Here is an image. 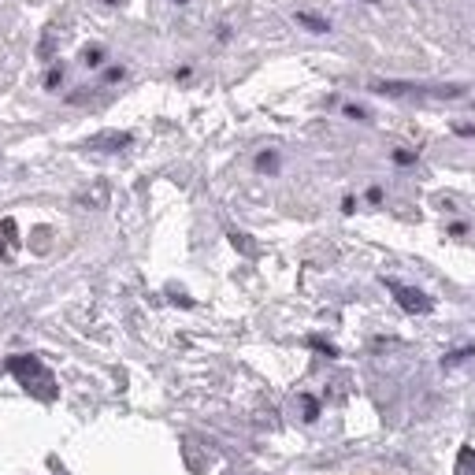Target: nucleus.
I'll return each mask as SVG.
<instances>
[{
  "label": "nucleus",
  "instance_id": "obj_4",
  "mask_svg": "<svg viewBox=\"0 0 475 475\" xmlns=\"http://www.w3.org/2000/svg\"><path fill=\"white\" fill-rule=\"evenodd\" d=\"M294 19L305 26V30H315V34H327V30H331V22H323L320 15H308V11H297Z\"/></svg>",
  "mask_w": 475,
  "mask_h": 475
},
{
  "label": "nucleus",
  "instance_id": "obj_5",
  "mask_svg": "<svg viewBox=\"0 0 475 475\" xmlns=\"http://www.w3.org/2000/svg\"><path fill=\"white\" fill-rule=\"evenodd\" d=\"M130 138L126 134H100L93 145H97V149H123V145H126Z\"/></svg>",
  "mask_w": 475,
  "mask_h": 475
},
{
  "label": "nucleus",
  "instance_id": "obj_1",
  "mask_svg": "<svg viewBox=\"0 0 475 475\" xmlns=\"http://www.w3.org/2000/svg\"><path fill=\"white\" fill-rule=\"evenodd\" d=\"M382 97H460V86H412V82H375Z\"/></svg>",
  "mask_w": 475,
  "mask_h": 475
},
{
  "label": "nucleus",
  "instance_id": "obj_8",
  "mask_svg": "<svg viewBox=\"0 0 475 475\" xmlns=\"http://www.w3.org/2000/svg\"><path fill=\"white\" fill-rule=\"evenodd\" d=\"M100 60H104V52H100V48H89V52H86V63H89V67H97Z\"/></svg>",
  "mask_w": 475,
  "mask_h": 475
},
{
  "label": "nucleus",
  "instance_id": "obj_6",
  "mask_svg": "<svg viewBox=\"0 0 475 475\" xmlns=\"http://www.w3.org/2000/svg\"><path fill=\"white\" fill-rule=\"evenodd\" d=\"M256 167H260V171H268V175H271V171H275V167H279V156H275V152H260V160H256Z\"/></svg>",
  "mask_w": 475,
  "mask_h": 475
},
{
  "label": "nucleus",
  "instance_id": "obj_13",
  "mask_svg": "<svg viewBox=\"0 0 475 475\" xmlns=\"http://www.w3.org/2000/svg\"><path fill=\"white\" fill-rule=\"evenodd\" d=\"M367 4H375V0H367Z\"/></svg>",
  "mask_w": 475,
  "mask_h": 475
},
{
  "label": "nucleus",
  "instance_id": "obj_11",
  "mask_svg": "<svg viewBox=\"0 0 475 475\" xmlns=\"http://www.w3.org/2000/svg\"><path fill=\"white\" fill-rule=\"evenodd\" d=\"M175 4H186V0H175Z\"/></svg>",
  "mask_w": 475,
  "mask_h": 475
},
{
  "label": "nucleus",
  "instance_id": "obj_7",
  "mask_svg": "<svg viewBox=\"0 0 475 475\" xmlns=\"http://www.w3.org/2000/svg\"><path fill=\"white\" fill-rule=\"evenodd\" d=\"M468 356H475V346H468V349H457V353H450L442 364H460V360H468Z\"/></svg>",
  "mask_w": 475,
  "mask_h": 475
},
{
  "label": "nucleus",
  "instance_id": "obj_10",
  "mask_svg": "<svg viewBox=\"0 0 475 475\" xmlns=\"http://www.w3.org/2000/svg\"><path fill=\"white\" fill-rule=\"evenodd\" d=\"M349 475H393V471H349Z\"/></svg>",
  "mask_w": 475,
  "mask_h": 475
},
{
  "label": "nucleus",
  "instance_id": "obj_2",
  "mask_svg": "<svg viewBox=\"0 0 475 475\" xmlns=\"http://www.w3.org/2000/svg\"><path fill=\"white\" fill-rule=\"evenodd\" d=\"M8 367H11V372H15V375L26 382V386L34 390V393H41V398H52V386H45V382H37V379L45 375V372H41V364H37V360H30V356H11V360H8Z\"/></svg>",
  "mask_w": 475,
  "mask_h": 475
},
{
  "label": "nucleus",
  "instance_id": "obj_9",
  "mask_svg": "<svg viewBox=\"0 0 475 475\" xmlns=\"http://www.w3.org/2000/svg\"><path fill=\"white\" fill-rule=\"evenodd\" d=\"M393 160H398V164H412V152L401 149V152H393Z\"/></svg>",
  "mask_w": 475,
  "mask_h": 475
},
{
  "label": "nucleus",
  "instance_id": "obj_12",
  "mask_svg": "<svg viewBox=\"0 0 475 475\" xmlns=\"http://www.w3.org/2000/svg\"><path fill=\"white\" fill-rule=\"evenodd\" d=\"M108 4H119V0H108Z\"/></svg>",
  "mask_w": 475,
  "mask_h": 475
},
{
  "label": "nucleus",
  "instance_id": "obj_3",
  "mask_svg": "<svg viewBox=\"0 0 475 475\" xmlns=\"http://www.w3.org/2000/svg\"><path fill=\"white\" fill-rule=\"evenodd\" d=\"M386 286H390V294L398 297V305L405 312H412V315L431 312V297L427 294H419V289H412V286H401V282H386Z\"/></svg>",
  "mask_w": 475,
  "mask_h": 475
}]
</instances>
